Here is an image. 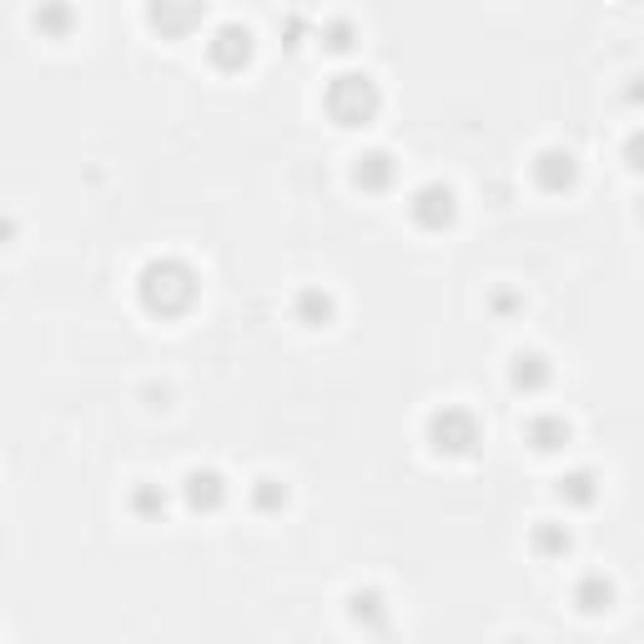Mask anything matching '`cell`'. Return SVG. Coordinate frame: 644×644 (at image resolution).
<instances>
[{"mask_svg":"<svg viewBox=\"0 0 644 644\" xmlns=\"http://www.w3.org/2000/svg\"><path fill=\"white\" fill-rule=\"evenodd\" d=\"M317 36H323V46H328V51H353V21H328V26L317 31Z\"/></svg>","mask_w":644,"mask_h":644,"instance_id":"d6986e66","label":"cell"},{"mask_svg":"<svg viewBox=\"0 0 644 644\" xmlns=\"http://www.w3.org/2000/svg\"><path fill=\"white\" fill-rule=\"evenodd\" d=\"M569 438H574V428L564 423V413H534L524 423V443L534 453H559V448H569Z\"/></svg>","mask_w":644,"mask_h":644,"instance_id":"9c48e42d","label":"cell"},{"mask_svg":"<svg viewBox=\"0 0 644 644\" xmlns=\"http://www.w3.org/2000/svg\"><path fill=\"white\" fill-rule=\"evenodd\" d=\"M549 382H554V363L544 353H519L509 363V388H513V393L534 398V393H544Z\"/></svg>","mask_w":644,"mask_h":644,"instance_id":"30bf717a","label":"cell"},{"mask_svg":"<svg viewBox=\"0 0 644 644\" xmlns=\"http://www.w3.org/2000/svg\"><path fill=\"white\" fill-rule=\"evenodd\" d=\"M197 272L182 263V257H151V263L136 272V303L151 317H182L197 303Z\"/></svg>","mask_w":644,"mask_h":644,"instance_id":"6da1fadb","label":"cell"},{"mask_svg":"<svg viewBox=\"0 0 644 644\" xmlns=\"http://www.w3.org/2000/svg\"><path fill=\"white\" fill-rule=\"evenodd\" d=\"M292 313H297L303 328H328L332 317H338V303H332V292H323V288H303L297 303H292Z\"/></svg>","mask_w":644,"mask_h":644,"instance_id":"4fadbf2b","label":"cell"},{"mask_svg":"<svg viewBox=\"0 0 644 644\" xmlns=\"http://www.w3.org/2000/svg\"><path fill=\"white\" fill-rule=\"evenodd\" d=\"M569 528L564 524H554V519H539V524H534V534H528V549L539 554V559H564L569 554Z\"/></svg>","mask_w":644,"mask_h":644,"instance_id":"9a60e30c","label":"cell"},{"mask_svg":"<svg viewBox=\"0 0 644 644\" xmlns=\"http://www.w3.org/2000/svg\"><path fill=\"white\" fill-rule=\"evenodd\" d=\"M66 26H71V11H36V31H51V36H61Z\"/></svg>","mask_w":644,"mask_h":644,"instance_id":"ffe728a7","label":"cell"},{"mask_svg":"<svg viewBox=\"0 0 644 644\" xmlns=\"http://www.w3.org/2000/svg\"><path fill=\"white\" fill-rule=\"evenodd\" d=\"M408 217H413V227H423V232H448V227L459 222V197H453V186H448V182L413 186V197H408Z\"/></svg>","mask_w":644,"mask_h":644,"instance_id":"277c9868","label":"cell"},{"mask_svg":"<svg viewBox=\"0 0 644 644\" xmlns=\"http://www.w3.org/2000/svg\"><path fill=\"white\" fill-rule=\"evenodd\" d=\"M423 434H428V448H434L438 459H469L478 448V418L459 403H443L428 413V428H423Z\"/></svg>","mask_w":644,"mask_h":644,"instance_id":"3957f363","label":"cell"},{"mask_svg":"<svg viewBox=\"0 0 644 644\" xmlns=\"http://www.w3.org/2000/svg\"><path fill=\"white\" fill-rule=\"evenodd\" d=\"M569 599H574L579 615H609V609H615V584H609L599 569H590V574H579V579H574Z\"/></svg>","mask_w":644,"mask_h":644,"instance_id":"8fae6325","label":"cell"},{"mask_svg":"<svg viewBox=\"0 0 644 644\" xmlns=\"http://www.w3.org/2000/svg\"><path fill=\"white\" fill-rule=\"evenodd\" d=\"M182 503L192 513H217L227 503V478L217 469H186L182 478Z\"/></svg>","mask_w":644,"mask_h":644,"instance_id":"8992f818","label":"cell"},{"mask_svg":"<svg viewBox=\"0 0 644 644\" xmlns=\"http://www.w3.org/2000/svg\"><path fill=\"white\" fill-rule=\"evenodd\" d=\"M513 307H519V297H513V292H499V297H494V313H513Z\"/></svg>","mask_w":644,"mask_h":644,"instance_id":"44dd1931","label":"cell"},{"mask_svg":"<svg viewBox=\"0 0 644 644\" xmlns=\"http://www.w3.org/2000/svg\"><path fill=\"white\" fill-rule=\"evenodd\" d=\"M348 615H353L357 630H368V634L388 630V599H382L378 590H353L348 594Z\"/></svg>","mask_w":644,"mask_h":644,"instance_id":"7c38bea8","label":"cell"},{"mask_svg":"<svg viewBox=\"0 0 644 644\" xmlns=\"http://www.w3.org/2000/svg\"><path fill=\"white\" fill-rule=\"evenodd\" d=\"M207 61L217 71H242L252 61V31L238 26V21L217 26L211 31V40H207Z\"/></svg>","mask_w":644,"mask_h":644,"instance_id":"5b68a950","label":"cell"},{"mask_svg":"<svg viewBox=\"0 0 644 644\" xmlns=\"http://www.w3.org/2000/svg\"><path fill=\"white\" fill-rule=\"evenodd\" d=\"M247 499H252V509L257 513H282L288 509V488L277 484V478H257V484L247 488Z\"/></svg>","mask_w":644,"mask_h":644,"instance_id":"e0dca14e","label":"cell"},{"mask_svg":"<svg viewBox=\"0 0 644 644\" xmlns=\"http://www.w3.org/2000/svg\"><path fill=\"white\" fill-rule=\"evenodd\" d=\"M353 182L363 186V192H393L398 182V157L393 151H382V146H373V151H363L353 167Z\"/></svg>","mask_w":644,"mask_h":644,"instance_id":"ba28073f","label":"cell"},{"mask_svg":"<svg viewBox=\"0 0 644 644\" xmlns=\"http://www.w3.org/2000/svg\"><path fill=\"white\" fill-rule=\"evenodd\" d=\"M554 494H559V503H569V509H590V503L599 499V474H594V469H574V474H564L554 484Z\"/></svg>","mask_w":644,"mask_h":644,"instance_id":"5bb4252c","label":"cell"},{"mask_svg":"<svg viewBox=\"0 0 644 644\" xmlns=\"http://www.w3.org/2000/svg\"><path fill=\"white\" fill-rule=\"evenodd\" d=\"M528 171H534V182H539L544 192H569V186L579 182V161H574V151H564V146H544Z\"/></svg>","mask_w":644,"mask_h":644,"instance_id":"52a82bcc","label":"cell"},{"mask_svg":"<svg viewBox=\"0 0 644 644\" xmlns=\"http://www.w3.org/2000/svg\"><path fill=\"white\" fill-rule=\"evenodd\" d=\"M513 644H528V640H513Z\"/></svg>","mask_w":644,"mask_h":644,"instance_id":"603a6c76","label":"cell"},{"mask_svg":"<svg viewBox=\"0 0 644 644\" xmlns=\"http://www.w3.org/2000/svg\"><path fill=\"white\" fill-rule=\"evenodd\" d=\"M11 238H15V222L11 217H0V247H11Z\"/></svg>","mask_w":644,"mask_h":644,"instance_id":"7402d4cb","label":"cell"},{"mask_svg":"<svg viewBox=\"0 0 644 644\" xmlns=\"http://www.w3.org/2000/svg\"><path fill=\"white\" fill-rule=\"evenodd\" d=\"M167 488L161 484H136L132 488V499H126V509L136 513V519H161V513H167Z\"/></svg>","mask_w":644,"mask_h":644,"instance_id":"2e32d148","label":"cell"},{"mask_svg":"<svg viewBox=\"0 0 644 644\" xmlns=\"http://www.w3.org/2000/svg\"><path fill=\"white\" fill-rule=\"evenodd\" d=\"M323 111H328L338 126L357 132V126H373L382 111V92L378 81L368 71H342V76L328 81V92H323Z\"/></svg>","mask_w":644,"mask_h":644,"instance_id":"7a4b0ae2","label":"cell"},{"mask_svg":"<svg viewBox=\"0 0 644 644\" xmlns=\"http://www.w3.org/2000/svg\"><path fill=\"white\" fill-rule=\"evenodd\" d=\"M146 15H151V26H161L167 36H182V31H192V26L202 21L197 5H192V11H167V5H151Z\"/></svg>","mask_w":644,"mask_h":644,"instance_id":"ac0fdd59","label":"cell"}]
</instances>
